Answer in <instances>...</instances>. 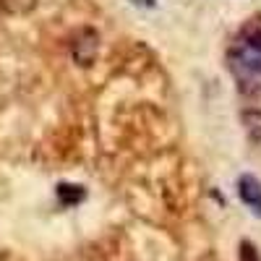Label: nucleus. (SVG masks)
I'll return each mask as SVG.
<instances>
[{"label":"nucleus","mask_w":261,"mask_h":261,"mask_svg":"<svg viewBox=\"0 0 261 261\" xmlns=\"http://www.w3.org/2000/svg\"><path fill=\"white\" fill-rule=\"evenodd\" d=\"M230 71L248 94H261V32L246 34L232 45Z\"/></svg>","instance_id":"f257e3e1"},{"label":"nucleus","mask_w":261,"mask_h":261,"mask_svg":"<svg viewBox=\"0 0 261 261\" xmlns=\"http://www.w3.org/2000/svg\"><path fill=\"white\" fill-rule=\"evenodd\" d=\"M97 47H99L97 32L84 29V32L76 37V42H73V60H76L79 65H89V63L97 58Z\"/></svg>","instance_id":"f03ea898"},{"label":"nucleus","mask_w":261,"mask_h":261,"mask_svg":"<svg viewBox=\"0 0 261 261\" xmlns=\"http://www.w3.org/2000/svg\"><path fill=\"white\" fill-rule=\"evenodd\" d=\"M238 196H241V201L256 217H261V183H258V178H253V175L238 178Z\"/></svg>","instance_id":"7ed1b4c3"},{"label":"nucleus","mask_w":261,"mask_h":261,"mask_svg":"<svg viewBox=\"0 0 261 261\" xmlns=\"http://www.w3.org/2000/svg\"><path fill=\"white\" fill-rule=\"evenodd\" d=\"M84 196H86V193H84L81 186H71V183H60V186H58V199H60L63 206H73V204H79Z\"/></svg>","instance_id":"20e7f679"},{"label":"nucleus","mask_w":261,"mask_h":261,"mask_svg":"<svg viewBox=\"0 0 261 261\" xmlns=\"http://www.w3.org/2000/svg\"><path fill=\"white\" fill-rule=\"evenodd\" d=\"M243 125H246L248 136L253 141H261V113H246L243 115Z\"/></svg>","instance_id":"39448f33"},{"label":"nucleus","mask_w":261,"mask_h":261,"mask_svg":"<svg viewBox=\"0 0 261 261\" xmlns=\"http://www.w3.org/2000/svg\"><path fill=\"white\" fill-rule=\"evenodd\" d=\"M241 258H243V261H258V256H256V251H253L251 243H243V246H241Z\"/></svg>","instance_id":"423d86ee"}]
</instances>
